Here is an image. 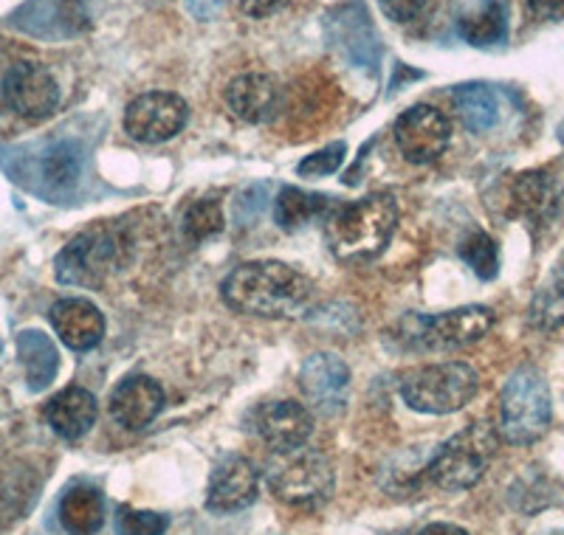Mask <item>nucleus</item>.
Segmentation results:
<instances>
[{
    "mask_svg": "<svg viewBox=\"0 0 564 535\" xmlns=\"http://www.w3.org/2000/svg\"><path fill=\"white\" fill-rule=\"evenodd\" d=\"M45 421L65 440H79L97 423V397L83 386L63 389L45 406Z\"/></svg>",
    "mask_w": 564,
    "mask_h": 535,
    "instance_id": "obj_18",
    "label": "nucleus"
},
{
    "mask_svg": "<svg viewBox=\"0 0 564 535\" xmlns=\"http://www.w3.org/2000/svg\"><path fill=\"white\" fill-rule=\"evenodd\" d=\"M302 392L322 415H339L350 397V370L334 352H316L300 370Z\"/></svg>",
    "mask_w": 564,
    "mask_h": 535,
    "instance_id": "obj_12",
    "label": "nucleus"
},
{
    "mask_svg": "<svg viewBox=\"0 0 564 535\" xmlns=\"http://www.w3.org/2000/svg\"><path fill=\"white\" fill-rule=\"evenodd\" d=\"M460 256L468 262V268H471L480 280H494L497 271H500V251H497V242L488 234H482V231H475V234L463 242Z\"/></svg>",
    "mask_w": 564,
    "mask_h": 535,
    "instance_id": "obj_28",
    "label": "nucleus"
},
{
    "mask_svg": "<svg viewBox=\"0 0 564 535\" xmlns=\"http://www.w3.org/2000/svg\"><path fill=\"white\" fill-rule=\"evenodd\" d=\"M3 96L18 116L29 121H43L57 110L59 85L45 65L23 59L7 70Z\"/></svg>",
    "mask_w": 564,
    "mask_h": 535,
    "instance_id": "obj_11",
    "label": "nucleus"
},
{
    "mask_svg": "<svg viewBox=\"0 0 564 535\" xmlns=\"http://www.w3.org/2000/svg\"><path fill=\"white\" fill-rule=\"evenodd\" d=\"M551 428V389L542 372L520 367L500 397V434L511 446H531Z\"/></svg>",
    "mask_w": 564,
    "mask_h": 535,
    "instance_id": "obj_3",
    "label": "nucleus"
},
{
    "mask_svg": "<svg viewBox=\"0 0 564 535\" xmlns=\"http://www.w3.org/2000/svg\"><path fill=\"white\" fill-rule=\"evenodd\" d=\"M494 446H497V437L491 428L486 423H475L457 432L449 443H443L426 473L443 491H468L486 473Z\"/></svg>",
    "mask_w": 564,
    "mask_h": 535,
    "instance_id": "obj_5",
    "label": "nucleus"
},
{
    "mask_svg": "<svg viewBox=\"0 0 564 535\" xmlns=\"http://www.w3.org/2000/svg\"><path fill=\"white\" fill-rule=\"evenodd\" d=\"M238 3L249 18L263 20V18H271V14H276L280 9L289 7L291 0H238Z\"/></svg>",
    "mask_w": 564,
    "mask_h": 535,
    "instance_id": "obj_32",
    "label": "nucleus"
},
{
    "mask_svg": "<svg viewBox=\"0 0 564 535\" xmlns=\"http://www.w3.org/2000/svg\"><path fill=\"white\" fill-rule=\"evenodd\" d=\"M116 527H119V535H164L170 522L167 516H161V513L122 507L119 510V522H116Z\"/></svg>",
    "mask_w": 564,
    "mask_h": 535,
    "instance_id": "obj_29",
    "label": "nucleus"
},
{
    "mask_svg": "<svg viewBox=\"0 0 564 535\" xmlns=\"http://www.w3.org/2000/svg\"><path fill=\"white\" fill-rule=\"evenodd\" d=\"M260 493V473L246 457H226L209 477L206 507L212 513H238L254 504Z\"/></svg>",
    "mask_w": 564,
    "mask_h": 535,
    "instance_id": "obj_14",
    "label": "nucleus"
},
{
    "mask_svg": "<svg viewBox=\"0 0 564 535\" xmlns=\"http://www.w3.org/2000/svg\"><path fill=\"white\" fill-rule=\"evenodd\" d=\"M513 215L531 223H547L558 211V186L547 173H522L511 186Z\"/></svg>",
    "mask_w": 564,
    "mask_h": 535,
    "instance_id": "obj_19",
    "label": "nucleus"
},
{
    "mask_svg": "<svg viewBox=\"0 0 564 535\" xmlns=\"http://www.w3.org/2000/svg\"><path fill=\"white\" fill-rule=\"evenodd\" d=\"M52 325L59 341L77 352L94 350L105 336V316L88 299L57 302L52 307Z\"/></svg>",
    "mask_w": 564,
    "mask_h": 535,
    "instance_id": "obj_16",
    "label": "nucleus"
},
{
    "mask_svg": "<svg viewBox=\"0 0 564 535\" xmlns=\"http://www.w3.org/2000/svg\"><path fill=\"white\" fill-rule=\"evenodd\" d=\"M345 153H347L345 144H341V141H336V144H330V148L319 150V153H314V155H308L305 161H300V164H296V173L308 175V178H325V175H330L339 170L341 161H345Z\"/></svg>",
    "mask_w": 564,
    "mask_h": 535,
    "instance_id": "obj_30",
    "label": "nucleus"
},
{
    "mask_svg": "<svg viewBox=\"0 0 564 535\" xmlns=\"http://www.w3.org/2000/svg\"><path fill=\"white\" fill-rule=\"evenodd\" d=\"M525 3L533 18L547 20V23L564 20V0H525Z\"/></svg>",
    "mask_w": 564,
    "mask_h": 535,
    "instance_id": "obj_33",
    "label": "nucleus"
},
{
    "mask_svg": "<svg viewBox=\"0 0 564 535\" xmlns=\"http://www.w3.org/2000/svg\"><path fill=\"white\" fill-rule=\"evenodd\" d=\"M18 352L23 367H26L29 386L34 392H40V389H45L54 381L59 370V356L57 347L52 345V338L37 330H23L18 336Z\"/></svg>",
    "mask_w": 564,
    "mask_h": 535,
    "instance_id": "obj_21",
    "label": "nucleus"
},
{
    "mask_svg": "<svg viewBox=\"0 0 564 535\" xmlns=\"http://www.w3.org/2000/svg\"><path fill=\"white\" fill-rule=\"evenodd\" d=\"M452 99H455V108L460 113L463 124L471 133H488L500 121V99H497V94L488 85H460V88H455Z\"/></svg>",
    "mask_w": 564,
    "mask_h": 535,
    "instance_id": "obj_22",
    "label": "nucleus"
},
{
    "mask_svg": "<svg viewBox=\"0 0 564 535\" xmlns=\"http://www.w3.org/2000/svg\"><path fill=\"white\" fill-rule=\"evenodd\" d=\"M314 285L296 268L276 260L243 262L226 276L224 299L231 310L263 316V319H291L308 307Z\"/></svg>",
    "mask_w": 564,
    "mask_h": 535,
    "instance_id": "obj_1",
    "label": "nucleus"
},
{
    "mask_svg": "<svg viewBox=\"0 0 564 535\" xmlns=\"http://www.w3.org/2000/svg\"><path fill=\"white\" fill-rule=\"evenodd\" d=\"M59 522L70 535H97L105 524V502L97 488H70L59 502Z\"/></svg>",
    "mask_w": 564,
    "mask_h": 535,
    "instance_id": "obj_20",
    "label": "nucleus"
},
{
    "mask_svg": "<svg viewBox=\"0 0 564 535\" xmlns=\"http://www.w3.org/2000/svg\"><path fill=\"white\" fill-rule=\"evenodd\" d=\"M269 488L280 502L314 507L334 493V466L319 451H289L269 471Z\"/></svg>",
    "mask_w": 564,
    "mask_h": 535,
    "instance_id": "obj_7",
    "label": "nucleus"
},
{
    "mask_svg": "<svg viewBox=\"0 0 564 535\" xmlns=\"http://www.w3.org/2000/svg\"><path fill=\"white\" fill-rule=\"evenodd\" d=\"M477 389H480V378L475 367L463 361H446L406 372L401 381V397L406 406L423 415H452L475 401Z\"/></svg>",
    "mask_w": 564,
    "mask_h": 535,
    "instance_id": "obj_4",
    "label": "nucleus"
},
{
    "mask_svg": "<svg viewBox=\"0 0 564 535\" xmlns=\"http://www.w3.org/2000/svg\"><path fill=\"white\" fill-rule=\"evenodd\" d=\"M186 116L189 108L178 94L150 90L135 96L124 110V133L139 144H161L184 130Z\"/></svg>",
    "mask_w": 564,
    "mask_h": 535,
    "instance_id": "obj_9",
    "label": "nucleus"
},
{
    "mask_svg": "<svg viewBox=\"0 0 564 535\" xmlns=\"http://www.w3.org/2000/svg\"><path fill=\"white\" fill-rule=\"evenodd\" d=\"M531 321L539 330H553L564 321V254L558 265H553V274L536 291L531 302Z\"/></svg>",
    "mask_w": 564,
    "mask_h": 535,
    "instance_id": "obj_25",
    "label": "nucleus"
},
{
    "mask_svg": "<svg viewBox=\"0 0 564 535\" xmlns=\"http://www.w3.org/2000/svg\"><path fill=\"white\" fill-rule=\"evenodd\" d=\"M494 313L482 305L457 307L437 316H406L401 321L406 341L421 350H460L491 330Z\"/></svg>",
    "mask_w": 564,
    "mask_h": 535,
    "instance_id": "obj_6",
    "label": "nucleus"
},
{
    "mask_svg": "<svg viewBox=\"0 0 564 535\" xmlns=\"http://www.w3.org/2000/svg\"><path fill=\"white\" fill-rule=\"evenodd\" d=\"M254 432L276 454H289L308 443L314 434V417L302 403L274 401L254 412Z\"/></svg>",
    "mask_w": 564,
    "mask_h": 535,
    "instance_id": "obj_13",
    "label": "nucleus"
},
{
    "mask_svg": "<svg viewBox=\"0 0 564 535\" xmlns=\"http://www.w3.org/2000/svg\"><path fill=\"white\" fill-rule=\"evenodd\" d=\"M506 32L508 14L500 0H482L480 7H475L460 18V34L466 37V43L477 45V48L502 43Z\"/></svg>",
    "mask_w": 564,
    "mask_h": 535,
    "instance_id": "obj_23",
    "label": "nucleus"
},
{
    "mask_svg": "<svg viewBox=\"0 0 564 535\" xmlns=\"http://www.w3.org/2000/svg\"><path fill=\"white\" fill-rule=\"evenodd\" d=\"M379 7L395 23H412L423 12L426 0H379Z\"/></svg>",
    "mask_w": 564,
    "mask_h": 535,
    "instance_id": "obj_31",
    "label": "nucleus"
},
{
    "mask_svg": "<svg viewBox=\"0 0 564 535\" xmlns=\"http://www.w3.org/2000/svg\"><path fill=\"white\" fill-rule=\"evenodd\" d=\"M226 102H229V110L240 121L260 124V121H269L276 113L280 85L269 74H243V77H238L229 85Z\"/></svg>",
    "mask_w": 564,
    "mask_h": 535,
    "instance_id": "obj_17",
    "label": "nucleus"
},
{
    "mask_svg": "<svg viewBox=\"0 0 564 535\" xmlns=\"http://www.w3.org/2000/svg\"><path fill=\"white\" fill-rule=\"evenodd\" d=\"M547 535H564V529H553V533H547Z\"/></svg>",
    "mask_w": 564,
    "mask_h": 535,
    "instance_id": "obj_36",
    "label": "nucleus"
},
{
    "mask_svg": "<svg viewBox=\"0 0 564 535\" xmlns=\"http://www.w3.org/2000/svg\"><path fill=\"white\" fill-rule=\"evenodd\" d=\"M417 535H468V533L463 527H457V524L435 522V524H430V527H423Z\"/></svg>",
    "mask_w": 564,
    "mask_h": 535,
    "instance_id": "obj_35",
    "label": "nucleus"
},
{
    "mask_svg": "<svg viewBox=\"0 0 564 535\" xmlns=\"http://www.w3.org/2000/svg\"><path fill=\"white\" fill-rule=\"evenodd\" d=\"M122 262V240L108 229L85 231L57 256V280L65 285H102Z\"/></svg>",
    "mask_w": 564,
    "mask_h": 535,
    "instance_id": "obj_8",
    "label": "nucleus"
},
{
    "mask_svg": "<svg viewBox=\"0 0 564 535\" xmlns=\"http://www.w3.org/2000/svg\"><path fill=\"white\" fill-rule=\"evenodd\" d=\"M83 173V155L74 144H59L52 153L43 155V184L52 186L54 195H63V192L74 189Z\"/></svg>",
    "mask_w": 564,
    "mask_h": 535,
    "instance_id": "obj_26",
    "label": "nucleus"
},
{
    "mask_svg": "<svg viewBox=\"0 0 564 535\" xmlns=\"http://www.w3.org/2000/svg\"><path fill=\"white\" fill-rule=\"evenodd\" d=\"M452 141L449 119L432 105H415L395 121V144L412 164H432Z\"/></svg>",
    "mask_w": 564,
    "mask_h": 535,
    "instance_id": "obj_10",
    "label": "nucleus"
},
{
    "mask_svg": "<svg viewBox=\"0 0 564 535\" xmlns=\"http://www.w3.org/2000/svg\"><path fill=\"white\" fill-rule=\"evenodd\" d=\"M186 7H189V12H193L195 18L209 20V18H215V14L220 12L224 0H186Z\"/></svg>",
    "mask_w": 564,
    "mask_h": 535,
    "instance_id": "obj_34",
    "label": "nucleus"
},
{
    "mask_svg": "<svg viewBox=\"0 0 564 535\" xmlns=\"http://www.w3.org/2000/svg\"><path fill=\"white\" fill-rule=\"evenodd\" d=\"M164 408V389L148 375H133L122 381L110 395V415L119 426L139 432L150 426Z\"/></svg>",
    "mask_w": 564,
    "mask_h": 535,
    "instance_id": "obj_15",
    "label": "nucleus"
},
{
    "mask_svg": "<svg viewBox=\"0 0 564 535\" xmlns=\"http://www.w3.org/2000/svg\"><path fill=\"white\" fill-rule=\"evenodd\" d=\"M220 229H224V211H220V204L215 198L195 200V204L184 211L186 240H209V237L220 234Z\"/></svg>",
    "mask_w": 564,
    "mask_h": 535,
    "instance_id": "obj_27",
    "label": "nucleus"
},
{
    "mask_svg": "<svg viewBox=\"0 0 564 535\" xmlns=\"http://www.w3.org/2000/svg\"><path fill=\"white\" fill-rule=\"evenodd\" d=\"M398 226V204L379 192L356 204L334 206L327 217V240L341 260H372L387 249Z\"/></svg>",
    "mask_w": 564,
    "mask_h": 535,
    "instance_id": "obj_2",
    "label": "nucleus"
},
{
    "mask_svg": "<svg viewBox=\"0 0 564 535\" xmlns=\"http://www.w3.org/2000/svg\"><path fill=\"white\" fill-rule=\"evenodd\" d=\"M330 200L334 198H325V195H314V192L289 186V189H282L280 198L274 200L276 223H280L285 231L302 229V226L311 223L314 217L325 215L327 209H334Z\"/></svg>",
    "mask_w": 564,
    "mask_h": 535,
    "instance_id": "obj_24",
    "label": "nucleus"
}]
</instances>
